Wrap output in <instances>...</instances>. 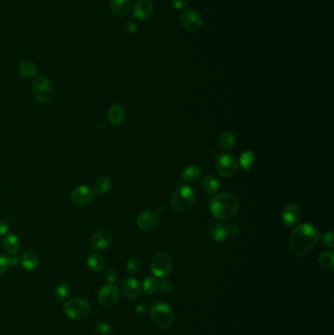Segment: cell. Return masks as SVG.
<instances>
[{
  "instance_id": "60d3db41",
  "label": "cell",
  "mask_w": 334,
  "mask_h": 335,
  "mask_svg": "<svg viewBox=\"0 0 334 335\" xmlns=\"http://www.w3.org/2000/svg\"><path fill=\"white\" fill-rule=\"evenodd\" d=\"M125 30L129 34H134L137 31V26H136V24L133 21H129L125 25Z\"/></svg>"
},
{
  "instance_id": "7c38bea8",
  "label": "cell",
  "mask_w": 334,
  "mask_h": 335,
  "mask_svg": "<svg viewBox=\"0 0 334 335\" xmlns=\"http://www.w3.org/2000/svg\"><path fill=\"white\" fill-rule=\"evenodd\" d=\"M181 23L184 29L190 32H194L201 28L203 25V20L200 14L196 11L186 10L181 17Z\"/></svg>"
},
{
  "instance_id": "f1b7e54d",
  "label": "cell",
  "mask_w": 334,
  "mask_h": 335,
  "mask_svg": "<svg viewBox=\"0 0 334 335\" xmlns=\"http://www.w3.org/2000/svg\"><path fill=\"white\" fill-rule=\"evenodd\" d=\"M70 294H71V288L66 282H61L55 287L54 295L56 300L59 302L67 301Z\"/></svg>"
},
{
  "instance_id": "8fae6325",
  "label": "cell",
  "mask_w": 334,
  "mask_h": 335,
  "mask_svg": "<svg viewBox=\"0 0 334 335\" xmlns=\"http://www.w3.org/2000/svg\"><path fill=\"white\" fill-rule=\"evenodd\" d=\"M160 223V218L157 213L151 210H146L141 212L137 219L136 224L143 231H152L154 230Z\"/></svg>"
},
{
  "instance_id": "5b68a950",
  "label": "cell",
  "mask_w": 334,
  "mask_h": 335,
  "mask_svg": "<svg viewBox=\"0 0 334 335\" xmlns=\"http://www.w3.org/2000/svg\"><path fill=\"white\" fill-rule=\"evenodd\" d=\"M150 314L154 323L162 329H169L174 323L173 310L167 303L155 302L150 309Z\"/></svg>"
},
{
  "instance_id": "3957f363",
  "label": "cell",
  "mask_w": 334,
  "mask_h": 335,
  "mask_svg": "<svg viewBox=\"0 0 334 335\" xmlns=\"http://www.w3.org/2000/svg\"><path fill=\"white\" fill-rule=\"evenodd\" d=\"M196 200V194L190 186H179L172 196L171 205L177 212L183 213L191 209Z\"/></svg>"
},
{
  "instance_id": "cb8c5ba5",
  "label": "cell",
  "mask_w": 334,
  "mask_h": 335,
  "mask_svg": "<svg viewBox=\"0 0 334 335\" xmlns=\"http://www.w3.org/2000/svg\"><path fill=\"white\" fill-rule=\"evenodd\" d=\"M87 264H88V267L91 269L92 272L99 273L105 267V260L100 254L95 253V252H91L87 258Z\"/></svg>"
},
{
  "instance_id": "44dd1931",
  "label": "cell",
  "mask_w": 334,
  "mask_h": 335,
  "mask_svg": "<svg viewBox=\"0 0 334 335\" xmlns=\"http://www.w3.org/2000/svg\"><path fill=\"white\" fill-rule=\"evenodd\" d=\"M201 168L196 165H190L183 168L181 174L182 181L186 183H192L197 181L201 176Z\"/></svg>"
},
{
  "instance_id": "4316f807",
  "label": "cell",
  "mask_w": 334,
  "mask_h": 335,
  "mask_svg": "<svg viewBox=\"0 0 334 335\" xmlns=\"http://www.w3.org/2000/svg\"><path fill=\"white\" fill-rule=\"evenodd\" d=\"M319 266L326 271H333L334 268V252H323L318 259Z\"/></svg>"
},
{
  "instance_id": "ab89813d",
  "label": "cell",
  "mask_w": 334,
  "mask_h": 335,
  "mask_svg": "<svg viewBox=\"0 0 334 335\" xmlns=\"http://www.w3.org/2000/svg\"><path fill=\"white\" fill-rule=\"evenodd\" d=\"M226 229H227V234L228 235H232V236H235L239 233V226L236 225V224H229V225H226Z\"/></svg>"
},
{
  "instance_id": "d4e9b609",
  "label": "cell",
  "mask_w": 334,
  "mask_h": 335,
  "mask_svg": "<svg viewBox=\"0 0 334 335\" xmlns=\"http://www.w3.org/2000/svg\"><path fill=\"white\" fill-rule=\"evenodd\" d=\"M202 188L206 193L212 195V194H215L219 191L220 181L213 174L206 175L202 180Z\"/></svg>"
},
{
  "instance_id": "52a82bcc",
  "label": "cell",
  "mask_w": 334,
  "mask_h": 335,
  "mask_svg": "<svg viewBox=\"0 0 334 335\" xmlns=\"http://www.w3.org/2000/svg\"><path fill=\"white\" fill-rule=\"evenodd\" d=\"M216 170L223 177H231L238 170V161L232 154L223 153L217 158Z\"/></svg>"
},
{
  "instance_id": "7a4b0ae2",
  "label": "cell",
  "mask_w": 334,
  "mask_h": 335,
  "mask_svg": "<svg viewBox=\"0 0 334 335\" xmlns=\"http://www.w3.org/2000/svg\"><path fill=\"white\" fill-rule=\"evenodd\" d=\"M239 200L231 193H220L210 201V211L219 221L232 219L238 212Z\"/></svg>"
},
{
  "instance_id": "ba28073f",
  "label": "cell",
  "mask_w": 334,
  "mask_h": 335,
  "mask_svg": "<svg viewBox=\"0 0 334 335\" xmlns=\"http://www.w3.org/2000/svg\"><path fill=\"white\" fill-rule=\"evenodd\" d=\"M150 268L155 277L165 278L171 273L173 269L172 258L166 253H163V252L158 253L153 257Z\"/></svg>"
},
{
  "instance_id": "ac0fdd59",
  "label": "cell",
  "mask_w": 334,
  "mask_h": 335,
  "mask_svg": "<svg viewBox=\"0 0 334 335\" xmlns=\"http://www.w3.org/2000/svg\"><path fill=\"white\" fill-rule=\"evenodd\" d=\"M20 263L22 267L28 271V272H33L35 271L38 266H39V258L35 252L26 251L20 258Z\"/></svg>"
},
{
  "instance_id": "30bf717a",
  "label": "cell",
  "mask_w": 334,
  "mask_h": 335,
  "mask_svg": "<svg viewBox=\"0 0 334 335\" xmlns=\"http://www.w3.org/2000/svg\"><path fill=\"white\" fill-rule=\"evenodd\" d=\"M95 194L96 193L91 186L80 185L72 191L71 200L75 205L79 207H84L91 204L95 198Z\"/></svg>"
},
{
  "instance_id": "83f0119b",
  "label": "cell",
  "mask_w": 334,
  "mask_h": 335,
  "mask_svg": "<svg viewBox=\"0 0 334 335\" xmlns=\"http://www.w3.org/2000/svg\"><path fill=\"white\" fill-rule=\"evenodd\" d=\"M235 143V137L231 133H223L218 140V145L223 150H228L233 147Z\"/></svg>"
},
{
  "instance_id": "e0dca14e",
  "label": "cell",
  "mask_w": 334,
  "mask_h": 335,
  "mask_svg": "<svg viewBox=\"0 0 334 335\" xmlns=\"http://www.w3.org/2000/svg\"><path fill=\"white\" fill-rule=\"evenodd\" d=\"M125 111L120 104L112 105L107 112V120L113 127H119L124 122Z\"/></svg>"
},
{
  "instance_id": "d6986e66",
  "label": "cell",
  "mask_w": 334,
  "mask_h": 335,
  "mask_svg": "<svg viewBox=\"0 0 334 335\" xmlns=\"http://www.w3.org/2000/svg\"><path fill=\"white\" fill-rule=\"evenodd\" d=\"M109 6L112 13L117 17H125L130 10L129 0H110Z\"/></svg>"
},
{
  "instance_id": "484cf974",
  "label": "cell",
  "mask_w": 334,
  "mask_h": 335,
  "mask_svg": "<svg viewBox=\"0 0 334 335\" xmlns=\"http://www.w3.org/2000/svg\"><path fill=\"white\" fill-rule=\"evenodd\" d=\"M112 188V181L107 176H99L94 184V192L97 194H106Z\"/></svg>"
},
{
  "instance_id": "6da1fadb",
  "label": "cell",
  "mask_w": 334,
  "mask_h": 335,
  "mask_svg": "<svg viewBox=\"0 0 334 335\" xmlns=\"http://www.w3.org/2000/svg\"><path fill=\"white\" fill-rule=\"evenodd\" d=\"M320 240L318 228L311 223H302L292 232L289 240V250L294 257H303L311 251Z\"/></svg>"
},
{
  "instance_id": "2e32d148",
  "label": "cell",
  "mask_w": 334,
  "mask_h": 335,
  "mask_svg": "<svg viewBox=\"0 0 334 335\" xmlns=\"http://www.w3.org/2000/svg\"><path fill=\"white\" fill-rule=\"evenodd\" d=\"M121 289L124 296L128 299H136L140 293V285L137 279L133 278H126L121 283Z\"/></svg>"
},
{
  "instance_id": "b9f144b4",
  "label": "cell",
  "mask_w": 334,
  "mask_h": 335,
  "mask_svg": "<svg viewBox=\"0 0 334 335\" xmlns=\"http://www.w3.org/2000/svg\"><path fill=\"white\" fill-rule=\"evenodd\" d=\"M147 310H148V307H147V305L145 303H138L136 305V307H135V312L138 315H144V314H146Z\"/></svg>"
},
{
  "instance_id": "4dcf8cb0",
  "label": "cell",
  "mask_w": 334,
  "mask_h": 335,
  "mask_svg": "<svg viewBox=\"0 0 334 335\" xmlns=\"http://www.w3.org/2000/svg\"><path fill=\"white\" fill-rule=\"evenodd\" d=\"M18 259L16 258H11L6 255L0 254V276L5 274L11 265H17L18 264Z\"/></svg>"
},
{
  "instance_id": "1f68e13d",
  "label": "cell",
  "mask_w": 334,
  "mask_h": 335,
  "mask_svg": "<svg viewBox=\"0 0 334 335\" xmlns=\"http://www.w3.org/2000/svg\"><path fill=\"white\" fill-rule=\"evenodd\" d=\"M254 159H255V154L250 150L245 151L241 154L240 159H239V164L245 171L249 170V168L254 163Z\"/></svg>"
},
{
  "instance_id": "8d00e7d4",
  "label": "cell",
  "mask_w": 334,
  "mask_h": 335,
  "mask_svg": "<svg viewBox=\"0 0 334 335\" xmlns=\"http://www.w3.org/2000/svg\"><path fill=\"white\" fill-rule=\"evenodd\" d=\"M104 279L108 283H114L117 279V273L113 269H108L104 273Z\"/></svg>"
},
{
  "instance_id": "9c48e42d",
  "label": "cell",
  "mask_w": 334,
  "mask_h": 335,
  "mask_svg": "<svg viewBox=\"0 0 334 335\" xmlns=\"http://www.w3.org/2000/svg\"><path fill=\"white\" fill-rule=\"evenodd\" d=\"M120 297L119 289L113 283H109L103 286L98 293V302L103 307L114 306Z\"/></svg>"
},
{
  "instance_id": "e575fe53",
  "label": "cell",
  "mask_w": 334,
  "mask_h": 335,
  "mask_svg": "<svg viewBox=\"0 0 334 335\" xmlns=\"http://www.w3.org/2000/svg\"><path fill=\"white\" fill-rule=\"evenodd\" d=\"M322 243L327 248H331V249L334 248V231L333 230H330L324 234L322 238Z\"/></svg>"
},
{
  "instance_id": "5bb4252c",
  "label": "cell",
  "mask_w": 334,
  "mask_h": 335,
  "mask_svg": "<svg viewBox=\"0 0 334 335\" xmlns=\"http://www.w3.org/2000/svg\"><path fill=\"white\" fill-rule=\"evenodd\" d=\"M112 242V234L110 231L106 229H101L96 231L92 236H91V247L93 250L101 251L109 247V245Z\"/></svg>"
},
{
  "instance_id": "9a60e30c",
  "label": "cell",
  "mask_w": 334,
  "mask_h": 335,
  "mask_svg": "<svg viewBox=\"0 0 334 335\" xmlns=\"http://www.w3.org/2000/svg\"><path fill=\"white\" fill-rule=\"evenodd\" d=\"M153 4L150 0H137L133 7V16L139 21H145L151 16Z\"/></svg>"
},
{
  "instance_id": "277c9868",
  "label": "cell",
  "mask_w": 334,
  "mask_h": 335,
  "mask_svg": "<svg viewBox=\"0 0 334 335\" xmlns=\"http://www.w3.org/2000/svg\"><path fill=\"white\" fill-rule=\"evenodd\" d=\"M65 315L72 320H83L91 313V304L88 300L81 297H76L68 300L64 307Z\"/></svg>"
},
{
  "instance_id": "603a6c76",
  "label": "cell",
  "mask_w": 334,
  "mask_h": 335,
  "mask_svg": "<svg viewBox=\"0 0 334 335\" xmlns=\"http://www.w3.org/2000/svg\"><path fill=\"white\" fill-rule=\"evenodd\" d=\"M18 72L24 79H32L37 75L38 67L31 61H23L18 67Z\"/></svg>"
},
{
  "instance_id": "d6a6232c",
  "label": "cell",
  "mask_w": 334,
  "mask_h": 335,
  "mask_svg": "<svg viewBox=\"0 0 334 335\" xmlns=\"http://www.w3.org/2000/svg\"><path fill=\"white\" fill-rule=\"evenodd\" d=\"M94 331L98 335H110L112 329L111 327L105 322H98L94 326Z\"/></svg>"
},
{
  "instance_id": "8992f818",
  "label": "cell",
  "mask_w": 334,
  "mask_h": 335,
  "mask_svg": "<svg viewBox=\"0 0 334 335\" xmlns=\"http://www.w3.org/2000/svg\"><path fill=\"white\" fill-rule=\"evenodd\" d=\"M31 92L36 101L46 103L53 96V84L45 76L37 77L31 84Z\"/></svg>"
},
{
  "instance_id": "d590c367",
  "label": "cell",
  "mask_w": 334,
  "mask_h": 335,
  "mask_svg": "<svg viewBox=\"0 0 334 335\" xmlns=\"http://www.w3.org/2000/svg\"><path fill=\"white\" fill-rule=\"evenodd\" d=\"M174 289V284L170 279H165L162 282H160L159 285V290H161L165 294H169L173 291Z\"/></svg>"
},
{
  "instance_id": "4fadbf2b",
  "label": "cell",
  "mask_w": 334,
  "mask_h": 335,
  "mask_svg": "<svg viewBox=\"0 0 334 335\" xmlns=\"http://www.w3.org/2000/svg\"><path fill=\"white\" fill-rule=\"evenodd\" d=\"M302 217L301 208L296 204H290L282 211L281 221L286 227H293L300 222Z\"/></svg>"
},
{
  "instance_id": "f546056e",
  "label": "cell",
  "mask_w": 334,
  "mask_h": 335,
  "mask_svg": "<svg viewBox=\"0 0 334 335\" xmlns=\"http://www.w3.org/2000/svg\"><path fill=\"white\" fill-rule=\"evenodd\" d=\"M159 285L160 282L154 277H147L146 279H143L142 282V288L148 294L156 293L159 290Z\"/></svg>"
},
{
  "instance_id": "f35d334b",
  "label": "cell",
  "mask_w": 334,
  "mask_h": 335,
  "mask_svg": "<svg viewBox=\"0 0 334 335\" xmlns=\"http://www.w3.org/2000/svg\"><path fill=\"white\" fill-rule=\"evenodd\" d=\"M9 230H10L9 223H7L6 221L0 220V236H4V235L8 234Z\"/></svg>"
},
{
  "instance_id": "7402d4cb",
  "label": "cell",
  "mask_w": 334,
  "mask_h": 335,
  "mask_svg": "<svg viewBox=\"0 0 334 335\" xmlns=\"http://www.w3.org/2000/svg\"><path fill=\"white\" fill-rule=\"evenodd\" d=\"M210 235L212 237L213 240L216 242H222L223 240H225L227 234V229H226V225L224 223H213L210 225Z\"/></svg>"
},
{
  "instance_id": "836d02e7",
  "label": "cell",
  "mask_w": 334,
  "mask_h": 335,
  "mask_svg": "<svg viewBox=\"0 0 334 335\" xmlns=\"http://www.w3.org/2000/svg\"><path fill=\"white\" fill-rule=\"evenodd\" d=\"M126 269L131 274H137L141 269L140 261L137 260V259H134V258L128 260V262L126 264Z\"/></svg>"
},
{
  "instance_id": "ffe728a7",
  "label": "cell",
  "mask_w": 334,
  "mask_h": 335,
  "mask_svg": "<svg viewBox=\"0 0 334 335\" xmlns=\"http://www.w3.org/2000/svg\"><path fill=\"white\" fill-rule=\"evenodd\" d=\"M3 247L7 253L12 256L18 254L20 250V240L19 237L13 233H8L3 238Z\"/></svg>"
},
{
  "instance_id": "74e56055",
  "label": "cell",
  "mask_w": 334,
  "mask_h": 335,
  "mask_svg": "<svg viewBox=\"0 0 334 335\" xmlns=\"http://www.w3.org/2000/svg\"><path fill=\"white\" fill-rule=\"evenodd\" d=\"M171 2L176 10H183L188 5L187 0H171Z\"/></svg>"
}]
</instances>
